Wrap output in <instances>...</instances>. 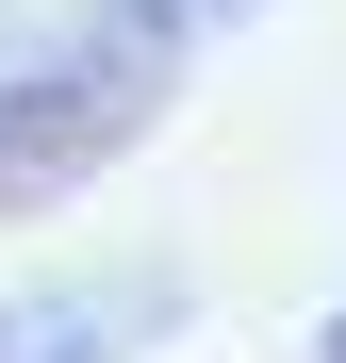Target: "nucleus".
Listing matches in <instances>:
<instances>
[{
    "label": "nucleus",
    "instance_id": "20e7f679",
    "mask_svg": "<svg viewBox=\"0 0 346 363\" xmlns=\"http://www.w3.org/2000/svg\"><path fill=\"white\" fill-rule=\"evenodd\" d=\"M313 363H346V314H330V330H313Z\"/></svg>",
    "mask_w": 346,
    "mask_h": 363
},
{
    "label": "nucleus",
    "instance_id": "f03ea898",
    "mask_svg": "<svg viewBox=\"0 0 346 363\" xmlns=\"http://www.w3.org/2000/svg\"><path fill=\"white\" fill-rule=\"evenodd\" d=\"M165 330V297H50V314H0V363H115V347H149Z\"/></svg>",
    "mask_w": 346,
    "mask_h": 363
},
{
    "label": "nucleus",
    "instance_id": "f257e3e1",
    "mask_svg": "<svg viewBox=\"0 0 346 363\" xmlns=\"http://www.w3.org/2000/svg\"><path fill=\"white\" fill-rule=\"evenodd\" d=\"M165 116V33L115 17V33H67L33 67H0V215H50L67 182H99Z\"/></svg>",
    "mask_w": 346,
    "mask_h": 363
},
{
    "label": "nucleus",
    "instance_id": "7ed1b4c3",
    "mask_svg": "<svg viewBox=\"0 0 346 363\" xmlns=\"http://www.w3.org/2000/svg\"><path fill=\"white\" fill-rule=\"evenodd\" d=\"M115 17H149V33H165V50H182V33H198V17H248V0H115Z\"/></svg>",
    "mask_w": 346,
    "mask_h": 363
}]
</instances>
